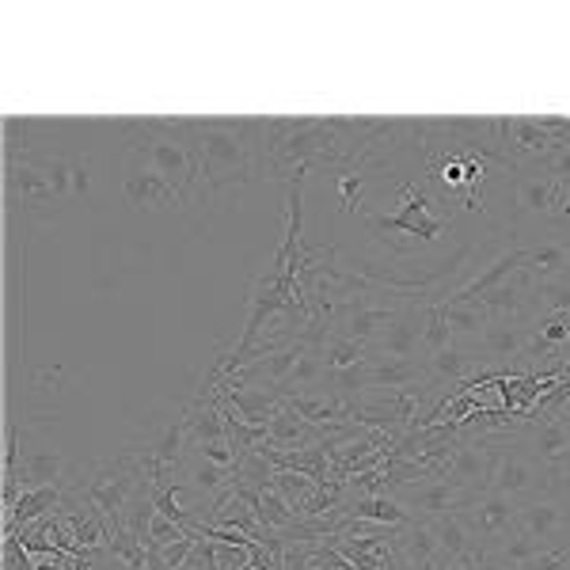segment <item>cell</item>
<instances>
[{
	"label": "cell",
	"instance_id": "6",
	"mask_svg": "<svg viewBox=\"0 0 570 570\" xmlns=\"http://www.w3.org/2000/svg\"><path fill=\"white\" fill-rule=\"evenodd\" d=\"M392 499L400 502L415 521H434V518H445V513H464L475 494H468L445 480H422V483L395 487Z\"/></svg>",
	"mask_w": 570,
	"mask_h": 570
},
{
	"label": "cell",
	"instance_id": "13",
	"mask_svg": "<svg viewBox=\"0 0 570 570\" xmlns=\"http://www.w3.org/2000/svg\"><path fill=\"white\" fill-rule=\"evenodd\" d=\"M400 305H370L365 297H346V301H338L331 316H335V331H343V335L357 338V343H365L373 351V346L381 343L384 331L392 327Z\"/></svg>",
	"mask_w": 570,
	"mask_h": 570
},
{
	"label": "cell",
	"instance_id": "7",
	"mask_svg": "<svg viewBox=\"0 0 570 570\" xmlns=\"http://www.w3.org/2000/svg\"><path fill=\"white\" fill-rule=\"evenodd\" d=\"M4 183H8V198L12 206H23V214L35 217H53L58 209H66V202L53 190V183L46 179L42 168L27 160H8L4 164Z\"/></svg>",
	"mask_w": 570,
	"mask_h": 570
},
{
	"label": "cell",
	"instance_id": "27",
	"mask_svg": "<svg viewBox=\"0 0 570 570\" xmlns=\"http://www.w3.org/2000/svg\"><path fill=\"white\" fill-rule=\"evenodd\" d=\"M373 351L365 343H357V338L343 335V331H331L324 338V365L327 373H338V370H351V365H362L370 362Z\"/></svg>",
	"mask_w": 570,
	"mask_h": 570
},
{
	"label": "cell",
	"instance_id": "18",
	"mask_svg": "<svg viewBox=\"0 0 570 570\" xmlns=\"http://www.w3.org/2000/svg\"><path fill=\"white\" fill-rule=\"evenodd\" d=\"M50 137H53L50 122L8 115L4 118V160H39V156L53 153Z\"/></svg>",
	"mask_w": 570,
	"mask_h": 570
},
{
	"label": "cell",
	"instance_id": "28",
	"mask_svg": "<svg viewBox=\"0 0 570 570\" xmlns=\"http://www.w3.org/2000/svg\"><path fill=\"white\" fill-rule=\"evenodd\" d=\"M255 518H259V525L266 532H293L301 525V518L289 510V502H285L274 487H266V491L259 494V510H255Z\"/></svg>",
	"mask_w": 570,
	"mask_h": 570
},
{
	"label": "cell",
	"instance_id": "2",
	"mask_svg": "<svg viewBox=\"0 0 570 570\" xmlns=\"http://www.w3.org/2000/svg\"><path fill=\"white\" fill-rule=\"evenodd\" d=\"M141 480H145V468H141V461H137V453L122 449L118 456H107V461H99L96 468H91L88 480L80 487H85L88 502L104 513V521L110 529V525L122 521L126 502L134 499V491L141 487Z\"/></svg>",
	"mask_w": 570,
	"mask_h": 570
},
{
	"label": "cell",
	"instance_id": "22",
	"mask_svg": "<svg viewBox=\"0 0 570 570\" xmlns=\"http://www.w3.org/2000/svg\"><path fill=\"white\" fill-rule=\"evenodd\" d=\"M266 434H271V449H278V453H297V449H308V445H320V441H327V434L320 426H312L297 415V411L282 407L278 415L266 422Z\"/></svg>",
	"mask_w": 570,
	"mask_h": 570
},
{
	"label": "cell",
	"instance_id": "33",
	"mask_svg": "<svg viewBox=\"0 0 570 570\" xmlns=\"http://www.w3.org/2000/svg\"><path fill=\"white\" fill-rule=\"evenodd\" d=\"M362 187H365V176H362L357 168H346L343 176H338V198H343V209H346V214L362 209Z\"/></svg>",
	"mask_w": 570,
	"mask_h": 570
},
{
	"label": "cell",
	"instance_id": "30",
	"mask_svg": "<svg viewBox=\"0 0 570 570\" xmlns=\"http://www.w3.org/2000/svg\"><path fill=\"white\" fill-rule=\"evenodd\" d=\"M445 346H453V331H449V320H445V308L441 305H430L426 312V327H422V354H438L445 351Z\"/></svg>",
	"mask_w": 570,
	"mask_h": 570
},
{
	"label": "cell",
	"instance_id": "14",
	"mask_svg": "<svg viewBox=\"0 0 570 570\" xmlns=\"http://www.w3.org/2000/svg\"><path fill=\"white\" fill-rule=\"evenodd\" d=\"M61 518H66V529H69V537H72V544H77L80 551H107L110 544V529H107V521H104V513L96 510V505L88 502V494H85V487L80 483H72L66 487V502H61Z\"/></svg>",
	"mask_w": 570,
	"mask_h": 570
},
{
	"label": "cell",
	"instance_id": "4",
	"mask_svg": "<svg viewBox=\"0 0 570 570\" xmlns=\"http://www.w3.org/2000/svg\"><path fill=\"white\" fill-rule=\"evenodd\" d=\"M518 209H513L510 225L518 228L525 217H540V220H556L563 225L570 220V187H563L559 179H551L548 171L540 168H518Z\"/></svg>",
	"mask_w": 570,
	"mask_h": 570
},
{
	"label": "cell",
	"instance_id": "23",
	"mask_svg": "<svg viewBox=\"0 0 570 570\" xmlns=\"http://www.w3.org/2000/svg\"><path fill=\"white\" fill-rule=\"evenodd\" d=\"M430 525H434V532H438L441 556H445L449 567L480 556V544H475V537H472V529H468L464 513H445V518H434Z\"/></svg>",
	"mask_w": 570,
	"mask_h": 570
},
{
	"label": "cell",
	"instance_id": "16",
	"mask_svg": "<svg viewBox=\"0 0 570 570\" xmlns=\"http://www.w3.org/2000/svg\"><path fill=\"white\" fill-rule=\"evenodd\" d=\"M430 305H419L415 297H403L400 312H395L392 327L373 346V357H415L422 346V327H426Z\"/></svg>",
	"mask_w": 570,
	"mask_h": 570
},
{
	"label": "cell",
	"instance_id": "3",
	"mask_svg": "<svg viewBox=\"0 0 570 570\" xmlns=\"http://www.w3.org/2000/svg\"><path fill=\"white\" fill-rule=\"evenodd\" d=\"M499 445V456H494V472H491V491L505 494L513 502L537 499L551 487V468H544L537 456H529L525 449L510 438H494Z\"/></svg>",
	"mask_w": 570,
	"mask_h": 570
},
{
	"label": "cell",
	"instance_id": "26",
	"mask_svg": "<svg viewBox=\"0 0 570 570\" xmlns=\"http://www.w3.org/2000/svg\"><path fill=\"white\" fill-rule=\"evenodd\" d=\"M445 320H449V331H453V343H464V346H475L483 338L487 324H491V312H487L480 301L472 305H456V301H445Z\"/></svg>",
	"mask_w": 570,
	"mask_h": 570
},
{
	"label": "cell",
	"instance_id": "29",
	"mask_svg": "<svg viewBox=\"0 0 570 570\" xmlns=\"http://www.w3.org/2000/svg\"><path fill=\"white\" fill-rule=\"evenodd\" d=\"M544 312H570V274L532 285V320Z\"/></svg>",
	"mask_w": 570,
	"mask_h": 570
},
{
	"label": "cell",
	"instance_id": "15",
	"mask_svg": "<svg viewBox=\"0 0 570 570\" xmlns=\"http://www.w3.org/2000/svg\"><path fill=\"white\" fill-rule=\"evenodd\" d=\"M529 338H532V320L525 316H494L487 324L483 338L475 343L480 351V365H510V362H521L529 351Z\"/></svg>",
	"mask_w": 570,
	"mask_h": 570
},
{
	"label": "cell",
	"instance_id": "34",
	"mask_svg": "<svg viewBox=\"0 0 570 570\" xmlns=\"http://www.w3.org/2000/svg\"><path fill=\"white\" fill-rule=\"evenodd\" d=\"M548 491L556 494L559 502L570 505V464H563V468H556V472H551V487H548Z\"/></svg>",
	"mask_w": 570,
	"mask_h": 570
},
{
	"label": "cell",
	"instance_id": "12",
	"mask_svg": "<svg viewBox=\"0 0 570 570\" xmlns=\"http://www.w3.org/2000/svg\"><path fill=\"white\" fill-rule=\"evenodd\" d=\"M513 441H518L529 456H537L540 464L556 472V468L570 464V411L529 422V426H521L518 434H513Z\"/></svg>",
	"mask_w": 570,
	"mask_h": 570
},
{
	"label": "cell",
	"instance_id": "20",
	"mask_svg": "<svg viewBox=\"0 0 570 570\" xmlns=\"http://www.w3.org/2000/svg\"><path fill=\"white\" fill-rule=\"evenodd\" d=\"M335 513H338L335 525L343 518H362V521H373V525H384V529H403L415 521L400 502L392 499V494H354V499L338 502Z\"/></svg>",
	"mask_w": 570,
	"mask_h": 570
},
{
	"label": "cell",
	"instance_id": "9",
	"mask_svg": "<svg viewBox=\"0 0 570 570\" xmlns=\"http://www.w3.org/2000/svg\"><path fill=\"white\" fill-rule=\"evenodd\" d=\"M434 198H430L426 187L419 183H407L403 187V209L395 217H373L376 233H407L415 240H438V233L445 228V217H434Z\"/></svg>",
	"mask_w": 570,
	"mask_h": 570
},
{
	"label": "cell",
	"instance_id": "24",
	"mask_svg": "<svg viewBox=\"0 0 570 570\" xmlns=\"http://www.w3.org/2000/svg\"><path fill=\"white\" fill-rule=\"evenodd\" d=\"M400 551H403V559H407V567H415V570H426V567H434L438 559H445L441 556V544H438V532L430 521H411V525H403Z\"/></svg>",
	"mask_w": 570,
	"mask_h": 570
},
{
	"label": "cell",
	"instance_id": "17",
	"mask_svg": "<svg viewBox=\"0 0 570 570\" xmlns=\"http://www.w3.org/2000/svg\"><path fill=\"white\" fill-rule=\"evenodd\" d=\"M61 502H66V487H23L16 505L4 513V537H16L20 529L39 525L42 518L61 510Z\"/></svg>",
	"mask_w": 570,
	"mask_h": 570
},
{
	"label": "cell",
	"instance_id": "5",
	"mask_svg": "<svg viewBox=\"0 0 570 570\" xmlns=\"http://www.w3.org/2000/svg\"><path fill=\"white\" fill-rule=\"evenodd\" d=\"M518 529L540 548H570V505L544 491L537 499L518 502Z\"/></svg>",
	"mask_w": 570,
	"mask_h": 570
},
{
	"label": "cell",
	"instance_id": "25",
	"mask_svg": "<svg viewBox=\"0 0 570 570\" xmlns=\"http://www.w3.org/2000/svg\"><path fill=\"white\" fill-rule=\"evenodd\" d=\"M183 480H187L195 491H206V494H225L228 487L236 483V468H225V464H214V461H206V456H198V453H187V461H183Z\"/></svg>",
	"mask_w": 570,
	"mask_h": 570
},
{
	"label": "cell",
	"instance_id": "11",
	"mask_svg": "<svg viewBox=\"0 0 570 570\" xmlns=\"http://www.w3.org/2000/svg\"><path fill=\"white\" fill-rule=\"evenodd\" d=\"M464 521L483 551V548H491L494 540L518 532V502L505 499L499 491H483V494H475L472 505L464 510Z\"/></svg>",
	"mask_w": 570,
	"mask_h": 570
},
{
	"label": "cell",
	"instance_id": "10",
	"mask_svg": "<svg viewBox=\"0 0 570 570\" xmlns=\"http://www.w3.org/2000/svg\"><path fill=\"white\" fill-rule=\"evenodd\" d=\"M494 456H499V445L494 438H468L461 449L453 453L445 475L441 480L461 487L468 494H483L491 491V472H494Z\"/></svg>",
	"mask_w": 570,
	"mask_h": 570
},
{
	"label": "cell",
	"instance_id": "8",
	"mask_svg": "<svg viewBox=\"0 0 570 570\" xmlns=\"http://www.w3.org/2000/svg\"><path fill=\"white\" fill-rule=\"evenodd\" d=\"M122 195L130 198V206L137 209H183L187 195L176 187L171 179H164L160 171L141 164L137 156H126V179H122Z\"/></svg>",
	"mask_w": 570,
	"mask_h": 570
},
{
	"label": "cell",
	"instance_id": "21",
	"mask_svg": "<svg viewBox=\"0 0 570 570\" xmlns=\"http://www.w3.org/2000/svg\"><path fill=\"white\" fill-rule=\"evenodd\" d=\"M422 362H426V376H430V384H434V389H445V384H468L475 376V370H480L475 346H464V343L445 346V351L422 357Z\"/></svg>",
	"mask_w": 570,
	"mask_h": 570
},
{
	"label": "cell",
	"instance_id": "19",
	"mask_svg": "<svg viewBox=\"0 0 570 570\" xmlns=\"http://www.w3.org/2000/svg\"><path fill=\"white\" fill-rule=\"evenodd\" d=\"M430 384L422 357H373L370 362V392H407Z\"/></svg>",
	"mask_w": 570,
	"mask_h": 570
},
{
	"label": "cell",
	"instance_id": "31",
	"mask_svg": "<svg viewBox=\"0 0 570 570\" xmlns=\"http://www.w3.org/2000/svg\"><path fill=\"white\" fill-rule=\"evenodd\" d=\"M183 537H190V532L156 510V518H153V525H149V544H145V548H168V544H176V540H183Z\"/></svg>",
	"mask_w": 570,
	"mask_h": 570
},
{
	"label": "cell",
	"instance_id": "1",
	"mask_svg": "<svg viewBox=\"0 0 570 570\" xmlns=\"http://www.w3.org/2000/svg\"><path fill=\"white\" fill-rule=\"evenodd\" d=\"M202 156V187L228 190L259 179L255 164V118H206L195 130Z\"/></svg>",
	"mask_w": 570,
	"mask_h": 570
},
{
	"label": "cell",
	"instance_id": "32",
	"mask_svg": "<svg viewBox=\"0 0 570 570\" xmlns=\"http://www.w3.org/2000/svg\"><path fill=\"white\" fill-rule=\"evenodd\" d=\"M540 171H548L551 179H559L563 187H570V145H551V153L537 164Z\"/></svg>",
	"mask_w": 570,
	"mask_h": 570
}]
</instances>
